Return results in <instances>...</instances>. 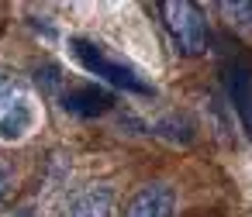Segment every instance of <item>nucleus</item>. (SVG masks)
<instances>
[{
    "mask_svg": "<svg viewBox=\"0 0 252 217\" xmlns=\"http://www.w3.org/2000/svg\"><path fill=\"white\" fill-rule=\"evenodd\" d=\"M114 190L111 186H90V190H83L73 203H69V210H66V217H114L118 210H114Z\"/></svg>",
    "mask_w": 252,
    "mask_h": 217,
    "instance_id": "4",
    "label": "nucleus"
},
{
    "mask_svg": "<svg viewBox=\"0 0 252 217\" xmlns=\"http://www.w3.org/2000/svg\"><path fill=\"white\" fill-rule=\"evenodd\" d=\"M73 55L83 62L87 73L107 80L111 86H121V90H128V93H149V83H142L138 73H135L131 66L111 59V55H107L104 49H97L94 42H87V38H73Z\"/></svg>",
    "mask_w": 252,
    "mask_h": 217,
    "instance_id": "1",
    "label": "nucleus"
},
{
    "mask_svg": "<svg viewBox=\"0 0 252 217\" xmlns=\"http://www.w3.org/2000/svg\"><path fill=\"white\" fill-rule=\"evenodd\" d=\"M125 217H176V190L166 186V183H149V186H142V190L128 200Z\"/></svg>",
    "mask_w": 252,
    "mask_h": 217,
    "instance_id": "3",
    "label": "nucleus"
},
{
    "mask_svg": "<svg viewBox=\"0 0 252 217\" xmlns=\"http://www.w3.org/2000/svg\"><path fill=\"white\" fill-rule=\"evenodd\" d=\"M35 128V110L28 100H14V107L0 117V141H21Z\"/></svg>",
    "mask_w": 252,
    "mask_h": 217,
    "instance_id": "6",
    "label": "nucleus"
},
{
    "mask_svg": "<svg viewBox=\"0 0 252 217\" xmlns=\"http://www.w3.org/2000/svg\"><path fill=\"white\" fill-rule=\"evenodd\" d=\"M4 100H7V83L0 80V104H4Z\"/></svg>",
    "mask_w": 252,
    "mask_h": 217,
    "instance_id": "8",
    "label": "nucleus"
},
{
    "mask_svg": "<svg viewBox=\"0 0 252 217\" xmlns=\"http://www.w3.org/2000/svg\"><path fill=\"white\" fill-rule=\"evenodd\" d=\"M111 93H104V90H97V86H80V90H73V93H66V110H73V114H83V117H94V114H104V110H111Z\"/></svg>",
    "mask_w": 252,
    "mask_h": 217,
    "instance_id": "5",
    "label": "nucleus"
},
{
    "mask_svg": "<svg viewBox=\"0 0 252 217\" xmlns=\"http://www.w3.org/2000/svg\"><path fill=\"white\" fill-rule=\"evenodd\" d=\"M162 18H166V28L183 55H200L207 49V25H204V14L197 4L169 0V4H162Z\"/></svg>",
    "mask_w": 252,
    "mask_h": 217,
    "instance_id": "2",
    "label": "nucleus"
},
{
    "mask_svg": "<svg viewBox=\"0 0 252 217\" xmlns=\"http://www.w3.org/2000/svg\"><path fill=\"white\" fill-rule=\"evenodd\" d=\"M11 186H14V172H11L4 162H0V200H4V196L11 193Z\"/></svg>",
    "mask_w": 252,
    "mask_h": 217,
    "instance_id": "7",
    "label": "nucleus"
},
{
    "mask_svg": "<svg viewBox=\"0 0 252 217\" xmlns=\"http://www.w3.org/2000/svg\"><path fill=\"white\" fill-rule=\"evenodd\" d=\"M14 217H32V214H14Z\"/></svg>",
    "mask_w": 252,
    "mask_h": 217,
    "instance_id": "9",
    "label": "nucleus"
}]
</instances>
